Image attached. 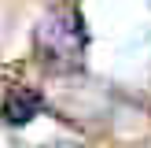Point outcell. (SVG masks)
<instances>
[{
	"label": "cell",
	"instance_id": "obj_1",
	"mask_svg": "<svg viewBox=\"0 0 151 148\" xmlns=\"http://www.w3.org/2000/svg\"><path fill=\"white\" fill-rule=\"evenodd\" d=\"M33 52L52 74H78L88 52V26L78 4H52L33 26Z\"/></svg>",
	"mask_w": 151,
	"mask_h": 148
},
{
	"label": "cell",
	"instance_id": "obj_2",
	"mask_svg": "<svg viewBox=\"0 0 151 148\" xmlns=\"http://www.w3.org/2000/svg\"><path fill=\"white\" fill-rule=\"evenodd\" d=\"M41 111H44V96L37 93L33 85H19L0 104V122L4 126H29Z\"/></svg>",
	"mask_w": 151,
	"mask_h": 148
},
{
	"label": "cell",
	"instance_id": "obj_3",
	"mask_svg": "<svg viewBox=\"0 0 151 148\" xmlns=\"http://www.w3.org/2000/svg\"><path fill=\"white\" fill-rule=\"evenodd\" d=\"M44 148H81V144H70V141H55V144H44Z\"/></svg>",
	"mask_w": 151,
	"mask_h": 148
}]
</instances>
